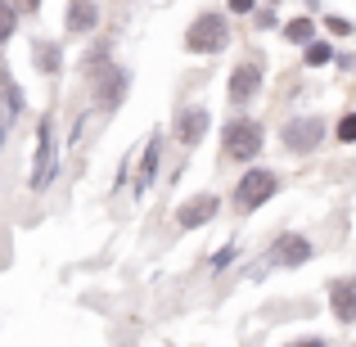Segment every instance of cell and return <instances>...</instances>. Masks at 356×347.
<instances>
[{"label":"cell","instance_id":"1","mask_svg":"<svg viewBox=\"0 0 356 347\" xmlns=\"http://www.w3.org/2000/svg\"><path fill=\"white\" fill-rule=\"evenodd\" d=\"M230 45V23L221 14H199L190 23V32H185V50L190 54H221Z\"/></svg>","mask_w":356,"mask_h":347},{"label":"cell","instance_id":"2","mask_svg":"<svg viewBox=\"0 0 356 347\" xmlns=\"http://www.w3.org/2000/svg\"><path fill=\"white\" fill-rule=\"evenodd\" d=\"M261 140H266V131H261L252 118H235V122H226V131H221V149H226L230 163H248L252 154H261Z\"/></svg>","mask_w":356,"mask_h":347},{"label":"cell","instance_id":"3","mask_svg":"<svg viewBox=\"0 0 356 347\" xmlns=\"http://www.w3.org/2000/svg\"><path fill=\"white\" fill-rule=\"evenodd\" d=\"M275 190H280L275 172L252 167V172H243V181H239V190H235V208L239 212H252V208H261L266 199H275Z\"/></svg>","mask_w":356,"mask_h":347},{"label":"cell","instance_id":"4","mask_svg":"<svg viewBox=\"0 0 356 347\" xmlns=\"http://www.w3.org/2000/svg\"><path fill=\"white\" fill-rule=\"evenodd\" d=\"M280 140H284L289 154H312L316 145L325 140V118H289L284 127H280Z\"/></svg>","mask_w":356,"mask_h":347},{"label":"cell","instance_id":"5","mask_svg":"<svg viewBox=\"0 0 356 347\" xmlns=\"http://www.w3.org/2000/svg\"><path fill=\"white\" fill-rule=\"evenodd\" d=\"M127 90H131V72L127 68H95V104L99 108H118L122 99H127Z\"/></svg>","mask_w":356,"mask_h":347},{"label":"cell","instance_id":"6","mask_svg":"<svg viewBox=\"0 0 356 347\" xmlns=\"http://www.w3.org/2000/svg\"><path fill=\"white\" fill-rule=\"evenodd\" d=\"M217 194H194L190 203H181V208H176V226L181 230H199V226H208L212 217H217Z\"/></svg>","mask_w":356,"mask_h":347},{"label":"cell","instance_id":"7","mask_svg":"<svg viewBox=\"0 0 356 347\" xmlns=\"http://www.w3.org/2000/svg\"><path fill=\"white\" fill-rule=\"evenodd\" d=\"M257 90H261V63L257 59H243L239 68L230 72V99H235V104H248Z\"/></svg>","mask_w":356,"mask_h":347},{"label":"cell","instance_id":"8","mask_svg":"<svg viewBox=\"0 0 356 347\" xmlns=\"http://www.w3.org/2000/svg\"><path fill=\"white\" fill-rule=\"evenodd\" d=\"M270 261H275V266H302V261H312V243H307L302 234H280V239L270 243Z\"/></svg>","mask_w":356,"mask_h":347},{"label":"cell","instance_id":"9","mask_svg":"<svg viewBox=\"0 0 356 347\" xmlns=\"http://www.w3.org/2000/svg\"><path fill=\"white\" fill-rule=\"evenodd\" d=\"M208 127H212V113L208 108H185L181 118H176V140H181V145H199L203 136H208Z\"/></svg>","mask_w":356,"mask_h":347},{"label":"cell","instance_id":"10","mask_svg":"<svg viewBox=\"0 0 356 347\" xmlns=\"http://www.w3.org/2000/svg\"><path fill=\"white\" fill-rule=\"evenodd\" d=\"M330 307H334V316H339L343 325L356 321V275H343V280L330 284Z\"/></svg>","mask_w":356,"mask_h":347},{"label":"cell","instance_id":"11","mask_svg":"<svg viewBox=\"0 0 356 347\" xmlns=\"http://www.w3.org/2000/svg\"><path fill=\"white\" fill-rule=\"evenodd\" d=\"M54 172V149H50V122H41V136H36V167H32V190H41Z\"/></svg>","mask_w":356,"mask_h":347},{"label":"cell","instance_id":"12","mask_svg":"<svg viewBox=\"0 0 356 347\" xmlns=\"http://www.w3.org/2000/svg\"><path fill=\"white\" fill-rule=\"evenodd\" d=\"M68 32L77 36V32H90V27L99 23V9H95V0H68Z\"/></svg>","mask_w":356,"mask_h":347},{"label":"cell","instance_id":"13","mask_svg":"<svg viewBox=\"0 0 356 347\" xmlns=\"http://www.w3.org/2000/svg\"><path fill=\"white\" fill-rule=\"evenodd\" d=\"M59 59H63V54H59V45H54V41H36L32 45V63L41 72H59Z\"/></svg>","mask_w":356,"mask_h":347},{"label":"cell","instance_id":"14","mask_svg":"<svg viewBox=\"0 0 356 347\" xmlns=\"http://www.w3.org/2000/svg\"><path fill=\"white\" fill-rule=\"evenodd\" d=\"M154 176H158V136L149 140V149H145V163H140V176H136V190L145 194L149 185H154Z\"/></svg>","mask_w":356,"mask_h":347},{"label":"cell","instance_id":"15","mask_svg":"<svg viewBox=\"0 0 356 347\" xmlns=\"http://www.w3.org/2000/svg\"><path fill=\"white\" fill-rule=\"evenodd\" d=\"M0 95H5V113L9 118L23 113V90L14 86V77H9V72H0Z\"/></svg>","mask_w":356,"mask_h":347},{"label":"cell","instance_id":"16","mask_svg":"<svg viewBox=\"0 0 356 347\" xmlns=\"http://www.w3.org/2000/svg\"><path fill=\"white\" fill-rule=\"evenodd\" d=\"M14 27H18V5L14 0H0V45L14 36Z\"/></svg>","mask_w":356,"mask_h":347},{"label":"cell","instance_id":"17","mask_svg":"<svg viewBox=\"0 0 356 347\" xmlns=\"http://www.w3.org/2000/svg\"><path fill=\"white\" fill-rule=\"evenodd\" d=\"M284 36L293 45H312V18H289V23H284Z\"/></svg>","mask_w":356,"mask_h":347},{"label":"cell","instance_id":"18","mask_svg":"<svg viewBox=\"0 0 356 347\" xmlns=\"http://www.w3.org/2000/svg\"><path fill=\"white\" fill-rule=\"evenodd\" d=\"M330 59H334V45L330 41H312V45H307V68H325Z\"/></svg>","mask_w":356,"mask_h":347},{"label":"cell","instance_id":"19","mask_svg":"<svg viewBox=\"0 0 356 347\" xmlns=\"http://www.w3.org/2000/svg\"><path fill=\"white\" fill-rule=\"evenodd\" d=\"M339 140H343V145H356V113H348L339 122Z\"/></svg>","mask_w":356,"mask_h":347},{"label":"cell","instance_id":"20","mask_svg":"<svg viewBox=\"0 0 356 347\" xmlns=\"http://www.w3.org/2000/svg\"><path fill=\"white\" fill-rule=\"evenodd\" d=\"M330 32H334V36H348L352 23H348V18H330Z\"/></svg>","mask_w":356,"mask_h":347},{"label":"cell","instance_id":"21","mask_svg":"<svg viewBox=\"0 0 356 347\" xmlns=\"http://www.w3.org/2000/svg\"><path fill=\"white\" fill-rule=\"evenodd\" d=\"M230 9H235V14H252V9H257V0H230Z\"/></svg>","mask_w":356,"mask_h":347},{"label":"cell","instance_id":"22","mask_svg":"<svg viewBox=\"0 0 356 347\" xmlns=\"http://www.w3.org/2000/svg\"><path fill=\"white\" fill-rule=\"evenodd\" d=\"M18 5V14H36V9H41V0H14Z\"/></svg>","mask_w":356,"mask_h":347},{"label":"cell","instance_id":"23","mask_svg":"<svg viewBox=\"0 0 356 347\" xmlns=\"http://www.w3.org/2000/svg\"><path fill=\"white\" fill-rule=\"evenodd\" d=\"M293 347H325V339H307V343H293Z\"/></svg>","mask_w":356,"mask_h":347}]
</instances>
